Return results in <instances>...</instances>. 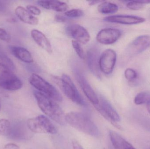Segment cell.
Listing matches in <instances>:
<instances>
[{
	"label": "cell",
	"mask_w": 150,
	"mask_h": 149,
	"mask_svg": "<svg viewBox=\"0 0 150 149\" xmlns=\"http://www.w3.org/2000/svg\"><path fill=\"white\" fill-rule=\"evenodd\" d=\"M0 109H1V106H0Z\"/></svg>",
	"instance_id": "e575fe53"
},
{
	"label": "cell",
	"mask_w": 150,
	"mask_h": 149,
	"mask_svg": "<svg viewBox=\"0 0 150 149\" xmlns=\"http://www.w3.org/2000/svg\"><path fill=\"white\" fill-rule=\"evenodd\" d=\"M27 10L30 13L35 15H39L41 13L40 9L33 5H28L26 7Z\"/></svg>",
	"instance_id": "83f0119b"
},
{
	"label": "cell",
	"mask_w": 150,
	"mask_h": 149,
	"mask_svg": "<svg viewBox=\"0 0 150 149\" xmlns=\"http://www.w3.org/2000/svg\"><path fill=\"white\" fill-rule=\"evenodd\" d=\"M11 49L13 55L19 60L28 64L33 62V58L31 54L25 48L19 46H12Z\"/></svg>",
	"instance_id": "ac0fdd59"
},
{
	"label": "cell",
	"mask_w": 150,
	"mask_h": 149,
	"mask_svg": "<svg viewBox=\"0 0 150 149\" xmlns=\"http://www.w3.org/2000/svg\"><path fill=\"white\" fill-rule=\"evenodd\" d=\"M38 4L44 8L57 12H63L67 10L68 6L66 3L59 1L45 0L38 1Z\"/></svg>",
	"instance_id": "e0dca14e"
},
{
	"label": "cell",
	"mask_w": 150,
	"mask_h": 149,
	"mask_svg": "<svg viewBox=\"0 0 150 149\" xmlns=\"http://www.w3.org/2000/svg\"><path fill=\"white\" fill-rule=\"evenodd\" d=\"M32 37L36 43L49 53L52 52V45L47 38L38 30L33 29L31 31Z\"/></svg>",
	"instance_id": "9a60e30c"
},
{
	"label": "cell",
	"mask_w": 150,
	"mask_h": 149,
	"mask_svg": "<svg viewBox=\"0 0 150 149\" xmlns=\"http://www.w3.org/2000/svg\"><path fill=\"white\" fill-rule=\"evenodd\" d=\"M118 6L115 3L107 1H103L98 6L100 13L104 14H113L118 11Z\"/></svg>",
	"instance_id": "d6986e66"
},
{
	"label": "cell",
	"mask_w": 150,
	"mask_h": 149,
	"mask_svg": "<svg viewBox=\"0 0 150 149\" xmlns=\"http://www.w3.org/2000/svg\"><path fill=\"white\" fill-rule=\"evenodd\" d=\"M109 136L112 145L115 149H124V143L126 140L116 132H109Z\"/></svg>",
	"instance_id": "ffe728a7"
},
{
	"label": "cell",
	"mask_w": 150,
	"mask_h": 149,
	"mask_svg": "<svg viewBox=\"0 0 150 149\" xmlns=\"http://www.w3.org/2000/svg\"><path fill=\"white\" fill-rule=\"evenodd\" d=\"M66 31L69 36L79 43H87L90 39V35L87 30L78 24H71L67 27Z\"/></svg>",
	"instance_id": "8fae6325"
},
{
	"label": "cell",
	"mask_w": 150,
	"mask_h": 149,
	"mask_svg": "<svg viewBox=\"0 0 150 149\" xmlns=\"http://www.w3.org/2000/svg\"><path fill=\"white\" fill-rule=\"evenodd\" d=\"M147 109L148 112L150 114V100L147 103Z\"/></svg>",
	"instance_id": "836d02e7"
},
{
	"label": "cell",
	"mask_w": 150,
	"mask_h": 149,
	"mask_svg": "<svg viewBox=\"0 0 150 149\" xmlns=\"http://www.w3.org/2000/svg\"><path fill=\"white\" fill-rule=\"evenodd\" d=\"M87 61L88 67L90 71L96 76L99 77L100 56L98 50L96 49H90L87 53Z\"/></svg>",
	"instance_id": "5bb4252c"
},
{
	"label": "cell",
	"mask_w": 150,
	"mask_h": 149,
	"mask_svg": "<svg viewBox=\"0 0 150 149\" xmlns=\"http://www.w3.org/2000/svg\"><path fill=\"white\" fill-rule=\"evenodd\" d=\"M60 82L61 88L68 99L77 105L85 106L83 99L69 76L66 74H62Z\"/></svg>",
	"instance_id": "8992f818"
},
{
	"label": "cell",
	"mask_w": 150,
	"mask_h": 149,
	"mask_svg": "<svg viewBox=\"0 0 150 149\" xmlns=\"http://www.w3.org/2000/svg\"><path fill=\"white\" fill-rule=\"evenodd\" d=\"M124 149H137L131 143L127 141H125L124 143Z\"/></svg>",
	"instance_id": "4dcf8cb0"
},
{
	"label": "cell",
	"mask_w": 150,
	"mask_h": 149,
	"mask_svg": "<svg viewBox=\"0 0 150 149\" xmlns=\"http://www.w3.org/2000/svg\"><path fill=\"white\" fill-rule=\"evenodd\" d=\"M84 13L83 10L79 9H74L68 10L65 12L66 16L69 17H79L82 16Z\"/></svg>",
	"instance_id": "d4e9b609"
},
{
	"label": "cell",
	"mask_w": 150,
	"mask_h": 149,
	"mask_svg": "<svg viewBox=\"0 0 150 149\" xmlns=\"http://www.w3.org/2000/svg\"><path fill=\"white\" fill-rule=\"evenodd\" d=\"M104 21L109 22L115 23L123 24H138L144 22L146 19L138 16L131 15H114L106 17L104 18Z\"/></svg>",
	"instance_id": "4fadbf2b"
},
{
	"label": "cell",
	"mask_w": 150,
	"mask_h": 149,
	"mask_svg": "<svg viewBox=\"0 0 150 149\" xmlns=\"http://www.w3.org/2000/svg\"><path fill=\"white\" fill-rule=\"evenodd\" d=\"M23 83L8 66L0 63V87L8 91L21 89Z\"/></svg>",
	"instance_id": "5b68a950"
},
{
	"label": "cell",
	"mask_w": 150,
	"mask_h": 149,
	"mask_svg": "<svg viewBox=\"0 0 150 149\" xmlns=\"http://www.w3.org/2000/svg\"><path fill=\"white\" fill-rule=\"evenodd\" d=\"M102 1H89V4L90 5H93L98 3L102 2Z\"/></svg>",
	"instance_id": "d6a6232c"
},
{
	"label": "cell",
	"mask_w": 150,
	"mask_h": 149,
	"mask_svg": "<svg viewBox=\"0 0 150 149\" xmlns=\"http://www.w3.org/2000/svg\"><path fill=\"white\" fill-rule=\"evenodd\" d=\"M116 52L112 49L104 51L100 57L99 68L102 72L106 75L112 73L116 63Z\"/></svg>",
	"instance_id": "52a82bcc"
},
{
	"label": "cell",
	"mask_w": 150,
	"mask_h": 149,
	"mask_svg": "<svg viewBox=\"0 0 150 149\" xmlns=\"http://www.w3.org/2000/svg\"><path fill=\"white\" fill-rule=\"evenodd\" d=\"M15 14L21 21L25 23L31 25H37L38 24V19L22 6H18L16 8Z\"/></svg>",
	"instance_id": "2e32d148"
},
{
	"label": "cell",
	"mask_w": 150,
	"mask_h": 149,
	"mask_svg": "<svg viewBox=\"0 0 150 149\" xmlns=\"http://www.w3.org/2000/svg\"><path fill=\"white\" fill-rule=\"evenodd\" d=\"M105 149V148H104V149Z\"/></svg>",
	"instance_id": "d590c367"
},
{
	"label": "cell",
	"mask_w": 150,
	"mask_h": 149,
	"mask_svg": "<svg viewBox=\"0 0 150 149\" xmlns=\"http://www.w3.org/2000/svg\"><path fill=\"white\" fill-rule=\"evenodd\" d=\"M66 122L79 131L88 135L97 136L99 132L95 123L87 115L79 112H72L65 116Z\"/></svg>",
	"instance_id": "7a4b0ae2"
},
{
	"label": "cell",
	"mask_w": 150,
	"mask_h": 149,
	"mask_svg": "<svg viewBox=\"0 0 150 149\" xmlns=\"http://www.w3.org/2000/svg\"><path fill=\"white\" fill-rule=\"evenodd\" d=\"M27 127L31 132L35 134H55L58 133L56 127L44 115L29 119L27 121Z\"/></svg>",
	"instance_id": "277c9868"
},
{
	"label": "cell",
	"mask_w": 150,
	"mask_h": 149,
	"mask_svg": "<svg viewBox=\"0 0 150 149\" xmlns=\"http://www.w3.org/2000/svg\"><path fill=\"white\" fill-rule=\"evenodd\" d=\"M150 100V93L142 92L137 94L134 99V102L137 105H141L147 103Z\"/></svg>",
	"instance_id": "44dd1931"
},
{
	"label": "cell",
	"mask_w": 150,
	"mask_h": 149,
	"mask_svg": "<svg viewBox=\"0 0 150 149\" xmlns=\"http://www.w3.org/2000/svg\"><path fill=\"white\" fill-rule=\"evenodd\" d=\"M144 4L140 1H129L127 3V6L129 9L132 10H139L143 7Z\"/></svg>",
	"instance_id": "cb8c5ba5"
},
{
	"label": "cell",
	"mask_w": 150,
	"mask_h": 149,
	"mask_svg": "<svg viewBox=\"0 0 150 149\" xmlns=\"http://www.w3.org/2000/svg\"><path fill=\"white\" fill-rule=\"evenodd\" d=\"M150 46V36L142 35L133 40L128 47L127 52L129 57L142 53Z\"/></svg>",
	"instance_id": "9c48e42d"
},
{
	"label": "cell",
	"mask_w": 150,
	"mask_h": 149,
	"mask_svg": "<svg viewBox=\"0 0 150 149\" xmlns=\"http://www.w3.org/2000/svg\"><path fill=\"white\" fill-rule=\"evenodd\" d=\"M120 29L114 28H105L101 29L96 36L97 41L104 45H110L115 43L121 36Z\"/></svg>",
	"instance_id": "30bf717a"
},
{
	"label": "cell",
	"mask_w": 150,
	"mask_h": 149,
	"mask_svg": "<svg viewBox=\"0 0 150 149\" xmlns=\"http://www.w3.org/2000/svg\"><path fill=\"white\" fill-rule=\"evenodd\" d=\"M29 82L38 91L44 94L56 101H62V97L58 90L45 80L36 73H33L29 78Z\"/></svg>",
	"instance_id": "3957f363"
},
{
	"label": "cell",
	"mask_w": 150,
	"mask_h": 149,
	"mask_svg": "<svg viewBox=\"0 0 150 149\" xmlns=\"http://www.w3.org/2000/svg\"><path fill=\"white\" fill-rule=\"evenodd\" d=\"M72 43L73 47L79 57L81 59H85L86 57L85 53L82 46L80 45V43L74 40L72 41Z\"/></svg>",
	"instance_id": "603a6c76"
},
{
	"label": "cell",
	"mask_w": 150,
	"mask_h": 149,
	"mask_svg": "<svg viewBox=\"0 0 150 149\" xmlns=\"http://www.w3.org/2000/svg\"><path fill=\"white\" fill-rule=\"evenodd\" d=\"M125 78L129 81H133L137 78V74L135 70L131 68H127L124 72Z\"/></svg>",
	"instance_id": "484cf974"
},
{
	"label": "cell",
	"mask_w": 150,
	"mask_h": 149,
	"mask_svg": "<svg viewBox=\"0 0 150 149\" xmlns=\"http://www.w3.org/2000/svg\"><path fill=\"white\" fill-rule=\"evenodd\" d=\"M94 107L105 119L112 125L120 120V115L116 110L106 100L101 98L98 104L94 105Z\"/></svg>",
	"instance_id": "ba28073f"
},
{
	"label": "cell",
	"mask_w": 150,
	"mask_h": 149,
	"mask_svg": "<svg viewBox=\"0 0 150 149\" xmlns=\"http://www.w3.org/2000/svg\"><path fill=\"white\" fill-rule=\"evenodd\" d=\"M10 35L4 29L0 28V39L9 43L11 41Z\"/></svg>",
	"instance_id": "4316f807"
},
{
	"label": "cell",
	"mask_w": 150,
	"mask_h": 149,
	"mask_svg": "<svg viewBox=\"0 0 150 149\" xmlns=\"http://www.w3.org/2000/svg\"><path fill=\"white\" fill-rule=\"evenodd\" d=\"M75 74L76 78L87 99L93 104V106L98 104L99 99L86 80L85 77L79 71H76Z\"/></svg>",
	"instance_id": "7c38bea8"
},
{
	"label": "cell",
	"mask_w": 150,
	"mask_h": 149,
	"mask_svg": "<svg viewBox=\"0 0 150 149\" xmlns=\"http://www.w3.org/2000/svg\"><path fill=\"white\" fill-rule=\"evenodd\" d=\"M55 19L57 22H64L66 20V17L60 15H56L55 17Z\"/></svg>",
	"instance_id": "1f68e13d"
},
{
	"label": "cell",
	"mask_w": 150,
	"mask_h": 149,
	"mask_svg": "<svg viewBox=\"0 0 150 149\" xmlns=\"http://www.w3.org/2000/svg\"><path fill=\"white\" fill-rule=\"evenodd\" d=\"M72 146L73 149H84L81 145L75 140L72 141Z\"/></svg>",
	"instance_id": "f546056e"
},
{
	"label": "cell",
	"mask_w": 150,
	"mask_h": 149,
	"mask_svg": "<svg viewBox=\"0 0 150 149\" xmlns=\"http://www.w3.org/2000/svg\"><path fill=\"white\" fill-rule=\"evenodd\" d=\"M11 131L10 122L5 119L0 120V135L4 136H9Z\"/></svg>",
	"instance_id": "7402d4cb"
},
{
	"label": "cell",
	"mask_w": 150,
	"mask_h": 149,
	"mask_svg": "<svg viewBox=\"0 0 150 149\" xmlns=\"http://www.w3.org/2000/svg\"><path fill=\"white\" fill-rule=\"evenodd\" d=\"M3 149H20V148L14 143H8L4 147Z\"/></svg>",
	"instance_id": "f1b7e54d"
},
{
	"label": "cell",
	"mask_w": 150,
	"mask_h": 149,
	"mask_svg": "<svg viewBox=\"0 0 150 149\" xmlns=\"http://www.w3.org/2000/svg\"><path fill=\"white\" fill-rule=\"evenodd\" d=\"M33 94L43 113L60 125L66 124V115L56 101L39 91H34Z\"/></svg>",
	"instance_id": "6da1fadb"
}]
</instances>
